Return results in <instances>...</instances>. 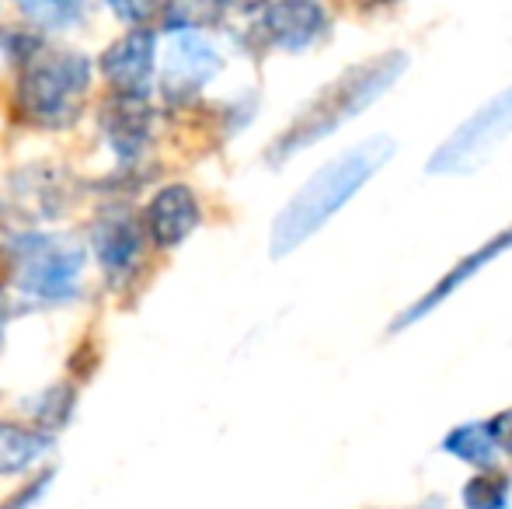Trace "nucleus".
Masks as SVG:
<instances>
[{
    "label": "nucleus",
    "mask_w": 512,
    "mask_h": 509,
    "mask_svg": "<svg viewBox=\"0 0 512 509\" xmlns=\"http://www.w3.org/2000/svg\"><path fill=\"white\" fill-rule=\"evenodd\" d=\"M391 157H394L391 136H370V140L356 143L352 150H345L335 161L324 164L276 217V227H272V255L283 258L297 252Z\"/></svg>",
    "instance_id": "1"
},
{
    "label": "nucleus",
    "mask_w": 512,
    "mask_h": 509,
    "mask_svg": "<svg viewBox=\"0 0 512 509\" xmlns=\"http://www.w3.org/2000/svg\"><path fill=\"white\" fill-rule=\"evenodd\" d=\"M405 70H408V53H401V49L380 53V56H373V60L359 63V67L345 70L335 84H328V88L307 105L304 116L279 136L276 147L269 150V157L276 164L286 161V157L300 154V150L314 147L317 140L331 136L335 129H342L349 119L363 116L377 98H384L387 91L401 81Z\"/></svg>",
    "instance_id": "2"
},
{
    "label": "nucleus",
    "mask_w": 512,
    "mask_h": 509,
    "mask_svg": "<svg viewBox=\"0 0 512 509\" xmlns=\"http://www.w3.org/2000/svg\"><path fill=\"white\" fill-rule=\"evenodd\" d=\"M91 91V63L74 49H35L25 60L18 105L39 126H70Z\"/></svg>",
    "instance_id": "3"
},
{
    "label": "nucleus",
    "mask_w": 512,
    "mask_h": 509,
    "mask_svg": "<svg viewBox=\"0 0 512 509\" xmlns=\"http://www.w3.org/2000/svg\"><path fill=\"white\" fill-rule=\"evenodd\" d=\"M509 133H512V88L499 91L467 123L453 129V136H446L443 147L429 157L425 171L429 175H467V171H478L488 161V154L499 143H506Z\"/></svg>",
    "instance_id": "4"
},
{
    "label": "nucleus",
    "mask_w": 512,
    "mask_h": 509,
    "mask_svg": "<svg viewBox=\"0 0 512 509\" xmlns=\"http://www.w3.org/2000/svg\"><path fill=\"white\" fill-rule=\"evenodd\" d=\"M84 252L77 241L70 238H35L21 241L18 248V283L25 293L42 300H63L77 290L84 272Z\"/></svg>",
    "instance_id": "5"
},
{
    "label": "nucleus",
    "mask_w": 512,
    "mask_h": 509,
    "mask_svg": "<svg viewBox=\"0 0 512 509\" xmlns=\"http://www.w3.org/2000/svg\"><path fill=\"white\" fill-rule=\"evenodd\" d=\"M154 63H157V39L150 28H133L122 35L119 42L105 49L102 56V74L112 84L115 95L129 98H147L150 81H154Z\"/></svg>",
    "instance_id": "6"
},
{
    "label": "nucleus",
    "mask_w": 512,
    "mask_h": 509,
    "mask_svg": "<svg viewBox=\"0 0 512 509\" xmlns=\"http://www.w3.org/2000/svg\"><path fill=\"white\" fill-rule=\"evenodd\" d=\"M506 252H512V224L506 227V231L495 234L492 241H485V245H481V248H474V252L467 255V258H460V262L453 265V269L446 272V276H439V283L432 286V290L425 293V297L418 300V304H411L408 311H401L398 318H394L391 332H405L408 325H415V321H422L425 314L436 311V307L443 304L446 297H453V293H457L460 286L471 283V279L478 276V272L485 269V265H492L495 258H502Z\"/></svg>",
    "instance_id": "7"
},
{
    "label": "nucleus",
    "mask_w": 512,
    "mask_h": 509,
    "mask_svg": "<svg viewBox=\"0 0 512 509\" xmlns=\"http://www.w3.org/2000/svg\"><path fill=\"white\" fill-rule=\"evenodd\" d=\"M216 70H220V53L213 49V42H206L199 32H171L168 53H164V88H168V95H192Z\"/></svg>",
    "instance_id": "8"
},
{
    "label": "nucleus",
    "mask_w": 512,
    "mask_h": 509,
    "mask_svg": "<svg viewBox=\"0 0 512 509\" xmlns=\"http://www.w3.org/2000/svg\"><path fill=\"white\" fill-rule=\"evenodd\" d=\"M262 35L269 46L300 53L314 46L328 28V14L321 11L317 0H272L262 14Z\"/></svg>",
    "instance_id": "9"
},
{
    "label": "nucleus",
    "mask_w": 512,
    "mask_h": 509,
    "mask_svg": "<svg viewBox=\"0 0 512 509\" xmlns=\"http://www.w3.org/2000/svg\"><path fill=\"white\" fill-rule=\"evenodd\" d=\"M147 234L157 248H178L199 227V199L189 185H164L147 206Z\"/></svg>",
    "instance_id": "10"
},
{
    "label": "nucleus",
    "mask_w": 512,
    "mask_h": 509,
    "mask_svg": "<svg viewBox=\"0 0 512 509\" xmlns=\"http://www.w3.org/2000/svg\"><path fill=\"white\" fill-rule=\"evenodd\" d=\"M150 123H154V112H150L147 98L115 95L112 105L105 109V136L115 154L126 157V161H133L147 147Z\"/></svg>",
    "instance_id": "11"
},
{
    "label": "nucleus",
    "mask_w": 512,
    "mask_h": 509,
    "mask_svg": "<svg viewBox=\"0 0 512 509\" xmlns=\"http://www.w3.org/2000/svg\"><path fill=\"white\" fill-rule=\"evenodd\" d=\"M143 252V231L136 217L119 213V217H102L95 227V255L102 258L105 272H126Z\"/></svg>",
    "instance_id": "12"
},
{
    "label": "nucleus",
    "mask_w": 512,
    "mask_h": 509,
    "mask_svg": "<svg viewBox=\"0 0 512 509\" xmlns=\"http://www.w3.org/2000/svg\"><path fill=\"white\" fill-rule=\"evenodd\" d=\"M443 450L457 457V461L474 464V468H481V471H492L502 457L499 422L492 419V422H467V426H457L443 440Z\"/></svg>",
    "instance_id": "13"
},
{
    "label": "nucleus",
    "mask_w": 512,
    "mask_h": 509,
    "mask_svg": "<svg viewBox=\"0 0 512 509\" xmlns=\"http://www.w3.org/2000/svg\"><path fill=\"white\" fill-rule=\"evenodd\" d=\"M53 436L42 429H25L14 422H0V475H21L49 454Z\"/></svg>",
    "instance_id": "14"
},
{
    "label": "nucleus",
    "mask_w": 512,
    "mask_h": 509,
    "mask_svg": "<svg viewBox=\"0 0 512 509\" xmlns=\"http://www.w3.org/2000/svg\"><path fill=\"white\" fill-rule=\"evenodd\" d=\"M464 509H506L509 506V478L495 471H481L460 492Z\"/></svg>",
    "instance_id": "15"
},
{
    "label": "nucleus",
    "mask_w": 512,
    "mask_h": 509,
    "mask_svg": "<svg viewBox=\"0 0 512 509\" xmlns=\"http://www.w3.org/2000/svg\"><path fill=\"white\" fill-rule=\"evenodd\" d=\"M32 25L42 28H70L81 21V0H14Z\"/></svg>",
    "instance_id": "16"
},
{
    "label": "nucleus",
    "mask_w": 512,
    "mask_h": 509,
    "mask_svg": "<svg viewBox=\"0 0 512 509\" xmlns=\"http://www.w3.org/2000/svg\"><path fill=\"white\" fill-rule=\"evenodd\" d=\"M216 11H220L216 0H168L164 4L168 28H175V32H196V28H203L216 18Z\"/></svg>",
    "instance_id": "17"
},
{
    "label": "nucleus",
    "mask_w": 512,
    "mask_h": 509,
    "mask_svg": "<svg viewBox=\"0 0 512 509\" xmlns=\"http://www.w3.org/2000/svg\"><path fill=\"white\" fill-rule=\"evenodd\" d=\"M70 408H74V391L70 387H53L46 391V405H39V422L42 429H56L67 422Z\"/></svg>",
    "instance_id": "18"
},
{
    "label": "nucleus",
    "mask_w": 512,
    "mask_h": 509,
    "mask_svg": "<svg viewBox=\"0 0 512 509\" xmlns=\"http://www.w3.org/2000/svg\"><path fill=\"white\" fill-rule=\"evenodd\" d=\"M108 4L119 11V18L126 21H147L150 14L161 7V0H108Z\"/></svg>",
    "instance_id": "19"
},
{
    "label": "nucleus",
    "mask_w": 512,
    "mask_h": 509,
    "mask_svg": "<svg viewBox=\"0 0 512 509\" xmlns=\"http://www.w3.org/2000/svg\"><path fill=\"white\" fill-rule=\"evenodd\" d=\"M220 7H234V11H255V7H269L272 0H216Z\"/></svg>",
    "instance_id": "20"
},
{
    "label": "nucleus",
    "mask_w": 512,
    "mask_h": 509,
    "mask_svg": "<svg viewBox=\"0 0 512 509\" xmlns=\"http://www.w3.org/2000/svg\"><path fill=\"white\" fill-rule=\"evenodd\" d=\"M363 11H373V7H380V4H391V0H356Z\"/></svg>",
    "instance_id": "21"
},
{
    "label": "nucleus",
    "mask_w": 512,
    "mask_h": 509,
    "mask_svg": "<svg viewBox=\"0 0 512 509\" xmlns=\"http://www.w3.org/2000/svg\"><path fill=\"white\" fill-rule=\"evenodd\" d=\"M422 509H446V506H443V503H425Z\"/></svg>",
    "instance_id": "22"
}]
</instances>
